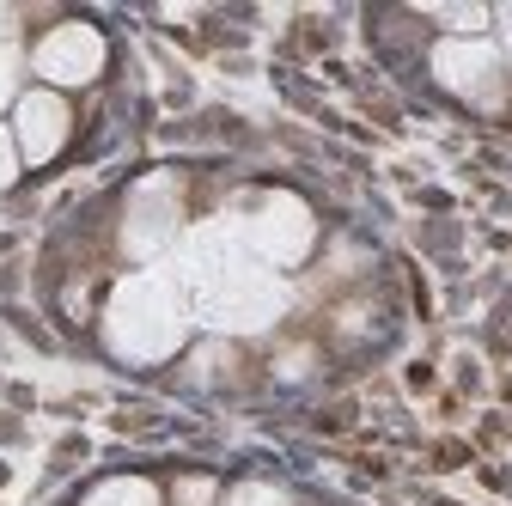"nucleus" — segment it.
I'll return each mask as SVG.
<instances>
[{
  "label": "nucleus",
  "instance_id": "1",
  "mask_svg": "<svg viewBox=\"0 0 512 506\" xmlns=\"http://www.w3.org/2000/svg\"><path fill=\"white\" fill-rule=\"evenodd\" d=\"M104 336H110V348L122 360H141V366L165 360L177 348V336H183V311H177L171 287H159L153 275L122 281L110 311H104Z\"/></svg>",
  "mask_w": 512,
  "mask_h": 506
},
{
  "label": "nucleus",
  "instance_id": "2",
  "mask_svg": "<svg viewBox=\"0 0 512 506\" xmlns=\"http://www.w3.org/2000/svg\"><path fill=\"white\" fill-rule=\"evenodd\" d=\"M104 61H110V43L92 19H61L37 37L31 49V68L49 92H68V86H92L104 74Z\"/></svg>",
  "mask_w": 512,
  "mask_h": 506
},
{
  "label": "nucleus",
  "instance_id": "3",
  "mask_svg": "<svg viewBox=\"0 0 512 506\" xmlns=\"http://www.w3.org/2000/svg\"><path fill=\"white\" fill-rule=\"evenodd\" d=\"M7 129H13L25 165H49V159H61V147L74 141V104L61 92H49V86H25L13 98V122H7Z\"/></svg>",
  "mask_w": 512,
  "mask_h": 506
},
{
  "label": "nucleus",
  "instance_id": "4",
  "mask_svg": "<svg viewBox=\"0 0 512 506\" xmlns=\"http://www.w3.org/2000/svg\"><path fill=\"white\" fill-rule=\"evenodd\" d=\"M433 80L470 104L500 98V49L488 37H439L433 43Z\"/></svg>",
  "mask_w": 512,
  "mask_h": 506
},
{
  "label": "nucleus",
  "instance_id": "5",
  "mask_svg": "<svg viewBox=\"0 0 512 506\" xmlns=\"http://www.w3.org/2000/svg\"><path fill=\"white\" fill-rule=\"evenodd\" d=\"M311 244H317V220H311V208H305V202L275 196V202L256 208V220H250V250H256V263H269V269H293V263H305V257H311Z\"/></svg>",
  "mask_w": 512,
  "mask_h": 506
},
{
  "label": "nucleus",
  "instance_id": "6",
  "mask_svg": "<svg viewBox=\"0 0 512 506\" xmlns=\"http://www.w3.org/2000/svg\"><path fill=\"white\" fill-rule=\"evenodd\" d=\"M177 232V202H153V183L135 189V208H128V226H122V244L135 257H153V250Z\"/></svg>",
  "mask_w": 512,
  "mask_h": 506
},
{
  "label": "nucleus",
  "instance_id": "7",
  "mask_svg": "<svg viewBox=\"0 0 512 506\" xmlns=\"http://www.w3.org/2000/svg\"><path fill=\"white\" fill-rule=\"evenodd\" d=\"M86 506H159V488L147 476H110L86 494Z\"/></svg>",
  "mask_w": 512,
  "mask_h": 506
},
{
  "label": "nucleus",
  "instance_id": "8",
  "mask_svg": "<svg viewBox=\"0 0 512 506\" xmlns=\"http://www.w3.org/2000/svg\"><path fill=\"white\" fill-rule=\"evenodd\" d=\"M445 31H452V37H482L488 25H494V13L488 7H445V13H433Z\"/></svg>",
  "mask_w": 512,
  "mask_h": 506
},
{
  "label": "nucleus",
  "instance_id": "9",
  "mask_svg": "<svg viewBox=\"0 0 512 506\" xmlns=\"http://www.w3.org/2000/svg\"><path fill=\"white\" fill-rule=\"evenodd\" d=\"M226 506H293V500L281 488H269V482H244V488L226 494Z\"/></svg>",
  "mask_w": 512,
  "mask_h": 506
},
{
  "label": "nucleus",
  "instance_id": "10",
  "mask_svg": "<svg viewBox=\"0 0 512 506\" xmlns=\"http://www.w3.org/2000/svg\"><path fill=\"white\" fill-rule=\"evenodd\" d=\"M25 177V159H19V141H13V129H0V196Z\"/></svg>",
  "mask_w": 512,
  "mask_h": 506
},
{
  "label": "nucleus",
  "instance_id": "11",
  "mask_svg": "<svg viewBox=\"0 0 512 506\" xmlns=\"http://www.w3.org/2000/svg\"><path fill=\"white\" fill-rule=\"evenodd\" d=\"M214 494H220V488H214L208 476H183V482H177V506H214Z\"/></svg>",
  "mask_w": 512,
  "mask_h": 506
},
{
  "label": "nucleus",
  "instance_id": "12",
  "mask_svg": "<svg viewBox=\"0 0 512 506\" xmlns=\"http://www.w3.org/2000/svg\"><path fill=\"white\" fill-rule=\"evenodd\" d=\"M506 49H512V13H506Z\"/></svg>",
  "mask_w": 512,
  "mask_h": 506
}]
</instances>
